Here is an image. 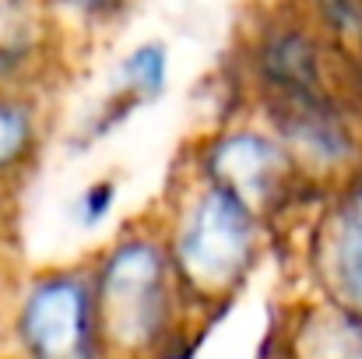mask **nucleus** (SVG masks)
<instances>
[{
	"instance_id": "1",
	"label": "nucleus",
	"mask_w": 362,
	"mask_h": 359,
	"mask_svg": "<svg viewBox=\"0 0 362 359\" xmlns=\"http://www.w3.org/2000/svg\"><path fill=\"white\" fill-rule=\"evenodd\" d=\"M95 317L113 353L137 356L162 342L173 317V278L155 239L130 237L113 246L95 278Z\"/></svg>"
},
{
	"instance_id": "2",
	"label": "nucleus",
	"mask_w": 362,
	"mask_h": 359,
	"mask_svg": "<svg viewBox=\"0 0 362 359\" xmlns=\"http://www.w3.org/2000/svg\"><path fill=\"white\" fill-rule=\"evenodd\" d=\"M253 250H257L253 208L243 205L236 194L211 183L180 222V233L173 243V268L194 292L218 296L229 292L246 275Z\"/></svg>"
},
{
	"instance_id": "3",
	"label": "nucleus",
	"mask_w": 362,
	"mask_h": 359,
	"mask_svg": "<svg viewBox=\"0 0 362 359\" xmlns=\"http://www.w3.org/2000/svg\"><path fill=\"white\" fill-rule=\"evenodd\" d=\"M95 335V289L71 271L39 278L18 310V338L32 359H92Z\"/></svg>"
},
{
	"instance_id": "4",
	"label": "nucleus",
	"mask_w": 362,
	"mask_h": 359,
	"mask_svg": "<svg viewBox=\"0 0 362 359\" xmlns=\"http://www.w3.org/2000/svg\"><path fill=\"white\" fill-rule=\"evenodd\" d=\"M204 166L215 187L236 194L250 208H260L278 194L288 159L264 134H226L222 141L208 148Z\"/></svg>"
},
{
	"instance_id": "5",
	"label": "nucleus",
	"mask_w": 362,
	"mask_h": 359,
	"mask_svg": "<svg viewBox=\"0 0 362 359\" xmlns=\"http://www.w3.org/2000/svg\"><path fill=\"white\" fill-rule=\"evenodd\" d=\"M324 275L338 307L362 317V176L341 198L327 239H324Z\"/></svg>"
},
{
	"instance_id": "6",
	"label": "nucleus",
	"mask_w": 362,
	"mask_h": 359,
	"mask_svg": "<svg viewBox=\"0 0 362 359\" xmlns=\"http://www.w3.org/2000/svg\"><path fill=\"white\" fill-rule=\"evenodd\" d=\"M165 71H169V60H165L162 42H144V46H137L120 64L117 96H113V103L106 106V113L92 123V137L110 134V130L120 127L141 103L155 99V96L162 92V85H165Z\"/></svg>"
},
{
	"instance_id": "7",
	"label": "nucleus",
	"mask_w": 362,
	"mask_h": 359,
	"mask_svg": "<svg viewBox=\"0 0 362 359\" xmlns=\"http://www.w3.org/2000/svg\"><path fill=\"white\" fill-rule=\"evenodd\" d=\"M296 359H362V317L338 303L310 314L296 335Z\"/></svg>"
},
{
	"instance_id": "8",
	"label": "nucleus",
	"mask_w": 362,
	"mask_h": 359,
	"mask_svg": "<svg viewBox=\"0 0 362 359\" xmlns=\"http://www.w3.org/2000/svg\"><path fill=\"white\" fill-rule=\"evenodd\" d=\"M32 144V117L25 106L0 99V169L14 166Z\"/></svg>"
},
{
	"instance_id": "9",
	"label": "nucleus",
	"mask_w": 362,
	"mask_h": 359,
	"mask_svg": "<svg viewBox=\"0 0 362 359\" xmlns=\"http://www.w3.org/2000/svg\"><path fill=\"white\" fill-rule=\"evenodd\" d=\"M113 194H117V187H113L110 180L92 183L88 190H81V201H78V208H74L78 222H81V226H95V222H103V219L110 215V208H113Z\"/></svg>"
},
{
	"instance_id": "10",
	"label": "nucleus",
	"mask_w": 362,
	"mask_h": 359,
	"mask_svg": "<svg viewBox=\"0 0 362 359\" xmlns=\"http://www.w3.org/2000/svg\"><path fill=\"white\" fill-rule=\"evenodd\" d=\"M60 4H67L81 14H113L120 7V0H60Z\"/></svg>"
}]
</instances>
